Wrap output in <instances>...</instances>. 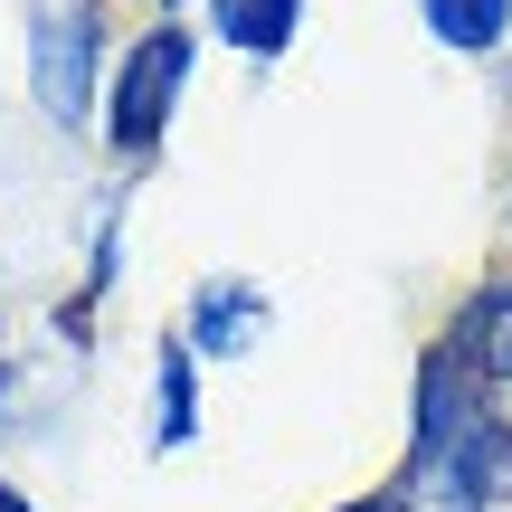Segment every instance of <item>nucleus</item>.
Returning <instances> with one entry per match:
<instances>
[{"mask_svg": "<svg viewBox=\"0 0 512 512\" xmlns=\"http://www.w3.org/2000/svg\"><path fill=\"white\" fill-rule=\"evenodd\" d=\"M456 361L475 370V380H512V285H484L475 304H465Z\"/></svg>", "mask_w": 512, "mask_h": 512, "instance_id": "4", "label": "nucleus"}, {"mask_svg": "<svg viewBox=\"0 0 512 512\" xmlns=\"http://www.w3.org/2000/svg\"><path fill=\"white\" fill-rule=\"evenodd\" d=\"M190 57H200V38H190V29H143V38H133L124 76H114V95H105L114 152H152V143H162L171 105H181V86H190Z\"/></svg>", "mask_w": 512, "mask_h": 512, "instance_id": "1", "label": "nucleus"}, {"mask_svg": "<svg viewBox=\"0 0 512 512\" xmlns=\"http://www.w3.org/2000/svg\"><path fill=\"white\" fill-rule=\"evenodd\" d=\"M190 427H200V380H190V351L162 342V427H152V446H181Z\"/></svg>", "mask_w": 512, "mask_h": 512, "instance_id": "7", "label": "nucleus"}, {"mask_svg": "<svg viewBox=\"0 0 512 512\" xmlns=\"http://www.w3.org/2000/svg\"><path fill=\"white\" fill-rule=\"evenodd\" d=\"M209 29L247 57H275L294 29H304V0H209Z\"/></svg>", "mask_w": 512, "mask_h": 512, "instance_id": "5", "label": "nucleus"}, {"mask_svg": "<svg viewBox=\"0 0 512 512\" xmlns=\"http://www.w3.org/2000/svg\"><path fill=\"white\" fill-rule=\"evenodd\" d=\"M95 48H105L95 0H57V10H38L29 76H38V105H48L57 124H86V105H95Z\"/></svg>", "mask_w": 512, "mask_h": 512, "instance_id": "2", "label": "nucleus"}, {"mask_svg": "<svg viewBox=\"0 0 512 512\" xmlns=\"http://www.w3.org/2000/svg\"><path fill=\"white\" fill-rule=\"evenodd\" d=\"M342 512H418V494H408V484H389V494H361V503H342Z\"/></svg>", "mask_w": 512, "mask_h": 512, "instance_id": "8", "label": "nucleus"}, {"mask_svg": "<svg viewBox=\"0 0 512 512\" xmlns=\"http://www.w3.org/2000/svg\"><path fill=\"white\" fill-rule=\"evenodd\" d=\"M418 10L446 48H503V29H512V0H418Z\"/></svg>", "mask_w": 512, "mask_h": 512, "instance_id": "6", "label": "nucleus"}, {"mask_svg": "<svg viewBox=\"0 0 512 512\" xmlns=\"http://www.w3.org/2000/svg\"><path fill=\"white\" fill-rule=\"evenodd\" d=\"M256 332H266V294L247 275H219L190 294V351H256Z\"/></svg>", "mask_w": 512, "mask_h": 512, "instance_id": "3", "label": "nucleus"}, {"mask_svg": "<svg viewBox=\"0 0 512 512\" xmlns=\"http://www.w3.org/2000/svg\"><path fill=\"white\" fill-rule=\"evenodd\" d=\"M162 10H190V0H162Z\"/></svg>", "mask_w": 512, "mask_h": 512, "instance_id": "10", "label": "nucleus"}, {"mask_svg": "<svg viewBox=\"0 0 512 512\" xmlns=\"http://www.w3.org/2000/svg\"><path fill=\"white\" fill-rule=\"evenodd\" d=\"M0 512H29V494H10V484H0Z\"/></svg>", "mask_w": 512, "mask_h": 512, "instance_id": "9", "label": "nucleus"}]
</instances>
